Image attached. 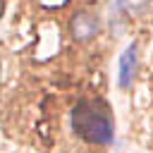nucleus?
Wrapping results in <instances>:
<instances>
[{
  "label": "nucleus",
  "instance_id": "7ed1b4c3",
  "mask_svg": "<svg viewBox=\"0 0 153 153\" xmlns=\"http://www.w3.org/2000/svg\"><path fill=\"white\" fill-rule=\"evenodd\" d=\"M96 31H98V19H96L93 14L81 12V14L74 17V22H72V33H74L79 41H88Z\"/></svg>",
  "mask_w": 153,
  "mask_h": 153
},
{
  "label": "nucleus",
  "instance_id": "f03ea898",
  "mask_svg": "<svg viewBox=\"0 0 153 153\" xmlns=\"http://www.w3.org/2000/svg\"><path fill=\"white\" fill-rule=\"evenodd\" d=\"M134 72H136V43L127 45L124 53H122V57H120V69H117V84H120V88H129L131 86Z\"/></svg>",
  "mask_w": 153,
  "mask_h": 153
},
{
  "label": "nucleus",
  "instance_id": "f257e3e1",
  "mask_svg": "<svg viewBox=\"0 0 153 153\" xmlns=\"http://www.w3.org/2000/svg\"><path fill=\"white\" fill-rule=\"evenodd\" d=\"M72 127L81 139H86L91 143H110L112 141V122H110L108 112L103 108H98L96 103L81 100L72 110Z\"/></svg>",
  "mask_w": 153,
  "mask_h": 153
}]
</instances>
